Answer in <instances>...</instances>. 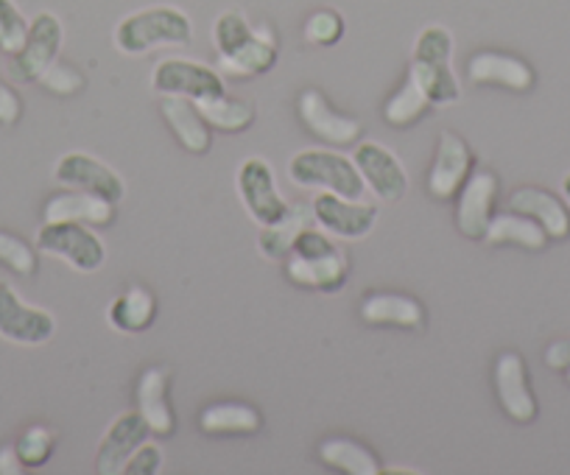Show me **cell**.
Here are the masks:
<instances>
[{"instance_id": "cell-11", "label": "cell", "mask_w": 570, "mask_h": 475, "mask_svg": "<svg viewBox=\"0 0 570 475\" xmlns=\"http://www.w3.org/2000/svg\"><path fill=\"white\" fill-rule=\"evenodd\" d=\"M311 212H314L316 227L325 229L333 238H342V241H361L377 224L375 205L350 199V196L325 194V190H320L311 199Z\"/></svg>"}, {"instance_id": "cell-15", "label": "cell", "mask_w": 570, "mask_h": 475, "mask_svg": "<svg viewBox=\"0 0 570 475\" xmlns=\"http://www.w3.org/2000/svg\"><path fill=\"white\" fill-rule=\"evenodd\" d=\"M297 112L303 127L314 135L316 140L327 146H353L355 140L361 138V123L350 115L338 112L327 96L316 87H308V90L299 92L297 98Z\"/></svg>"}, {"instance_id": "cell-38", "label": "cell", "mask_w": 570, "mask_h": 475, "mask_svg": "<svg viewBox=\"0 0 570 475\" xmlns=\"http://www.w3.org/2000/svg\"><path fill=\"white\" fill-rule=\"evenodd\" d=\"M546 367L557 369V373H564V369L570 367V338L553 342L551 347L546 349Z\"/></svg>"}, {"instance_id": "cell-14", "label": "cell", "mask_w": 570, "mask_h": 475, "mask_svg": "<svg viewBox=\"0 0 570 475\" xmlns=\"http://www.w3.org/2000/svg\"><path fill=\"white\" fill-rule=\"evenodd\" d=\"M475 157L468 140L456 132H442L436 140V155L428 171V194L440 201L456 199L462 185L473 174Z\"/></svg>"}, {"instance_id": "cell-19", "label": "cell", "mask_w": 570, "mask_h": 475, "mask_svg": "<svg viewBox=\"0 0 570 475\" xmlns=\"http://www.w3.org/2000/svg\"><path fill=\"white\" fill-rule=\"evenodd\" d=\"M171 373L166 367L142 369L135 386V400L140 417L149 423L155 436H171L177 428V417L171 408Z\"/></svg>"}, {"instance_id": "cell-41", "label": "cell", "mask_w": 570, "mask_h": 475, "mask_svg": "<svg viewBox=\"0 0 570 475\" xmlns=\"http://www.w3.org/2000/svg\"><path fill=\"white\" fill-rule=\"evenodd\" d=\"M564 380H568V384H570V367L564 369Z\"/></svg>"}, {"instance_id": "cell-13", "label": "cell", "mask_w": 570, "mask_h": 475, "mask_svg": "<svg viewBox=\"0 0 570 475\" xmlns=\"http://www.w3.org/2000/svg\"><path fill=\"white\" fill-rule=\"evenodd\" d=\"M53 179L62 188L87 190V194L104 196L112 205H120L126 196V182L120 179V174L98 157L85 155V151H68V155L59 157L57 166H53Z\"/></svg>"}, {"instance_id": "cell-4", "label": "cell", "mask_w": 570, "mask_h": 475, "mask_svg": "<svg viewBox=\"0 0 570 475\" xmlns=\"http://www.w3.org/2000/svg\"><path fill=\"white\" fill-rule=\"evenodd\" d=\"M434 107H453L462 98V81L453 70V34L445 26H425L411 51V70Z\"/></svg>"}, {"instance_id": "cell-29", "label": "cell", "mask_w": 570, "mask_h": 475, "mask_svg": "<svg viewBox=\"0 0 570 475\" xmlns=\"http://www.w3.org/2000/svg\"><path fill=\"white\" fill-rule=\"evenodd\" d=\"M316 453H320V462L325 464V467L336 469V473H344V475H377L381 473V462H377L375 453L355 439H344V436L325 439Z\"/></svg>"}, {"instance_id": "cell-18", "label": "cell", "mask_w": 570, "mask_h": 475, "mask_svg": "<svg viewBox=\"0 0 570 475\" xmlns=\"http://www.w3.org/2000/svg\"><path fill=\"white\" fill-rule=\"evenodd\" d=\"M149 423L140 417V412H124L115 417L107 434L101 436V445L96 451V473L101 475H124L126 462L131 453L151 439Z\"/></svg>"}, {"instance_id": "cell-22", "label": "cell", "mask_w": 570, "mask_h": 475, "mask_svg": "<svg viewBox=\"0 0 570 475\" xmlns=\"http://www.w3.org/2000/svg\"><path fill=\"white\" fill-rule=\"evenodd\" d=\"M509 210L523 212V216L534 218L548 238L553 241H564L570 238V210L559 196L548 194L542 188H518L509 196Z\"/></svg>"}, {"instance_id": "cell-37", "label": "cell", "mask_w": 570, "mask_h": 475, "mask_svg": "<svg viewBox=\"0 0 570 475\" xmlns=\"http://www.w3.org/2000/svg\"><path fill=\"white\" fill-rule=\"evenodd\" d=\"M163 462H166L163 447L155 445L151 439L142 442V445L131 453L129 462H126L124 475H157L163 469Z\"/></svg>"}, {"instance_id": "cell-7", "label": "cell", "mask_w": 570, "mask_h": 475, "mask_svg": "<svg viewBox=\"0 0 570 475\" xmlns=\"http://www.w3.org/2000/svg\"><path fill=\"white\" fill-rule=\"evenodd\" d=\"M151 87L163 98H188V101H210L227 92L224 76L205 62H194L185 57H168L155 65Z\"/></svg>"}, {"instance_id": "cell-9", "label": "cell", "mask_w": 570, "mask_h": 475, "mask_svg": "<svg viewBox=\"0 0 570 475\" xmlns=\"http://www.w3.org/2000/svg\"><path fill=\"white\" fill-rule=\"evenodd\" d=\"M235 185H238L240 205L246 207L252 221L261 224V227L277 221V218L285 216V210L292 207L285 201V196L279 194L272 162L263 160V157H246L238 166Z\"/></svg>"}, {"instance_id": "cell-20", "label": "cell", "mask_w": 570, "mask_h": 475, "mask_svg": "<svg viewBox=\"0 0 570 475\" xmlns=\"http://www.w3.org/2000/svg\"><path fill=\"white\" fill-rule=\"evenodd\" d=\"M468 79L479 87H501L509 92H529L534 68L525 59L501 51H481L468 62Z\"/></svg>"}, {"instance_id": "cell-39", "label": "cell", "mask_w": 570, "mask_h": 475, "mask_svg": "<svg viewBox=\"0 0 570 475\" xmlns=\"http://www.w3.org/2000/svg\"><path fill=\"white\" fill-rule=\"evenodd\" d=\"M23 462H20L18 451H14V445H7L0 447V475H18L23 473Z\"/></svg>"}, {"instance_id": "cell-24", "label": "cell", "mask_w": 570, "mask_h": 475, "mask_svg": "<svg viewBox=\"0 0 570 475\" xmlns=\"http://www.w3.org/2000/svg\"><path fill=\"white\" fill-rule=\"evenodd\" d=\"M361 319L370 327H400V330H422L425 308L420 299L405 294H370L361 303Z\"/></svg>"}, {"instance_id": "cell-33", "label": "cell", "mask_w": 570, "mask_h": 475, "mask_svg": "<svg viewBox=\"0 0 570 475\" xmlns=\"http://www.w3.org/2000/svg\"><path fill=\"white\" fill-rule=\"evenodd\" d=\"M0 266H7L18 277H35L40 269V255H37V247L26 244L23 238L0 229Z\"/></svg>"}, {"instance_id": "cell-2", "label": "cell", "mask_w": 570, "mask_h": 475, "mask_svg": "<svg viewBox=\"0 0 570 475\" xmlns=\"http://www.w3.org/2000/svg\"><path fill=\"white\" fill-rule=\"evenodd\" d=\"M285 275L297 288L338 294L350 277V260L333 241V235L320 227H308L285 258Z\"/></svg>"}, {"instance_id": "cell-21", "label": "cell", "mask_w": 570, "mask_h": 475, "mask_svg": "<svg viewBox=\"0 0 570 475\" xmlns=\"http://www.w3.org/2000/svg\"><path fill=\"white\" fill-rule=\"evenodd\" d=\"M42 221L59 224H87V227H109L115 221V205L104 196L87 190L68 188V194H57L42 207Z\"/></svg>"}, {"instance_id": "cell-25", "label": "cell", "mask_w": 570, "mask_h": 475, "mask_svg": "<svg viewBox=\"0 0 570 475\" xmlns=\"http://www.w3.org/2000/svg\"><path fill=\"white\" fill-rule=\"evenodd\" d=\"M308 227H314V212H311V201H297L285 210V216H279L277 221L261 227V238H257V249L266 260H285L288 253L294 249L299 235Z\"/></svg>"}, {"instance_id": "cell-3", "label": "cell", "mask_w": 570, "mask_h": 475, "mask_svg": "<svg viewBox=\"0 0 570 475\" xmlns=\"http://www.w3.org/2000/svg\"><path fill=\"white\" fill-rule=\"evenodd\" d=\"M194 40L190 18L177 7H146L115 26V48L124 57H146L160 48H185Z\"/></svg>"}, {"instance_id": "cell-10", "label": "cell", "mask_w": 570, "mask_h": 475, "mask_svg": "<svg viewBox=\"0 0 570 475\" xmlns=\"http://www.w3.org/2000/svg\"><path fill=\"white\" fill-rule=\"evenodd\" d=\"M62 42L65 29L57 14L40 12L35 20H29V37H26L23 48L9 62L12 79L23 81V85H31V81L40 79L48 65H53L59 59Z\"/></svg>"}, {"instance_id": "cell-28", "label": "cell", "mask_w": 570, "mask_h": 475, "mask_svg": "<svg viewBox=\"0 0 570 475\" xmlns=\"http://www.w3.org/2000/svg\"><path fill=\"white\" fill-rule=\"evenodd\" d=\"M107 319L118 333H146L157 319V297L142 286L126 288L107 308Z\"/></svg>"}, {"instance_id": "cell-6", "label": "cell", "mask_w": 570, "mask_h": 475, "mask_svg": "<svg viewBox=\"0 0 570 475\" xmlns=\"http://www.w3.org/2000/svg\"><path fill=\"white\" fill-rule=\"evenodd\" d=\"M37 253L68 264L81 275H96L107 264V247L87 224H42L35 241Z\"/></svg>"}, {"instance_id": "cell-8", "label": "cell", "mask_w": 570, "mask_h": 475, "mask_svg": "<svg viewBox=\"0 0 570 475\" xmlns=\"http://www.w3.org/2000/svg\"><path fill=\"white\" fill-rule=\"evenodd\" d=\"M57 333L51 310L31 305L9 283H0V338L18 347H42Z\"/></svg>"}, {"instance_id": "cell-30", "label": "cell", "mask_w": 570, "mask_h": 475, "mask_svg": "<svg viewBox=\"0 0 570 475\" xmlns=\"http://www.w3.org/2000/svg\"><path fill=\"white\" fill-rule=\"evenodd\" d=\"M199 112L205 115V121L210 123V129H218V132H246V129L255 123L257 118V109L249 98H240V96H224L210 98V101H199L196 103Z\"/></svg>"}, {"instance_id": "cell-35", "label": "cell", "mask_w": 570, "mask_h": 475, "mask_svg": "<svg viewBox=\"0 0 570 475\" xmlns=\"http://www.w3.org/2000/svg\"><path fill=\"white\" fill-rule=\"evenodd\" d=\"M344 37V18L336 12V9H320L308 18L305 23V40L311 46H320V48H331L336 46L338 40Z\"/></svg>"}, {"instance_id": "cell-32", "label": "cell", "mask_w": 570, "mask_h": 475, "mask_svg": "<svg viewBox=\"0 0 570 475\" xmlns=\"http://www.w3.org/2000/svg\"><path fill=\"white\" fill-rule=\"evenodd\" d=\"M57 431H51L48 425H31L14 442V451H18L20 462L26 469H40L51 462V456L57 453Z\"/></svg>"}, {"instance_id": "cell-1", "label": "cell", "mask_w": 570, "mask_h": 475, "mask_svg": "<svg viewBox=\"0 0 570 475\" xmlns=\"http://www.w3.org/2000/svg\"><path fill=\"white\" fill-rule=\"evenodd\" d=\"M213 46H216L218 65L229 76L240 79H255L277 65L279 46L274 31L268 26H252L238 9L218 14L213 23Z\"/></svg>"}, {"instance_id": "cell-27", "label": "cell", "mask_w": 570, "mask_h": 475, "mask_svg": "<svg viewBox=\"0 0 570 475\" xmlns=\"http://www.w3.org/2000/svg\"><path fill=\"white\" fill-rule=\"evenodd\" d=\"M484 241L490 244V247H520L529 249V253H540V249H546V244L551 241V238H548L546 229H542L534 218L509 210L501 212V216H492Z\"/></svg>"}, {"instance_id": "cell-34", "label": "cell", "mask_w": 570, "mask_h": 475, "mask_svg": "<svg viewBox=\"0 0 570 475\" xmlns=\"http://www.w3.org/2000/svg\"><path fill=\"white\" fill-rule=\"evenodd\" d=\"M26 37H29V20L20 12L14 0H0V51L7 57L23 48Z\"/></svg>"}, {"instance_id": "cell-23", "label": "cell", "mask_w": 570, "mask_h": 475, "mask_svg": "<svg viewBox=\"0 0 570 475\" xmlns=\"http://www.w3.org/2000/svg\"><path fill=\"white\" fill-rule=\"evenodd\" d=\"M160 115L185 151H190V155L210 151L213 129L194 101H188V98H163Z\"/></svg>"}, {"instance_id": "cell-17", "label": "cell", "mask_w": 570, "mask_h": 475, "mask_svg": "<svg viewBox=\"0 0 570 475\" xmlns=\"http://www.w3.org/2000/svg\"><path fill=\"white\" fill-rule=\"evenodd\" d=\"M498 177L492 171H473L462 190L456 194V229L464 238L484 241L487 227L495 216L498 201Z\"/></svg>"}, {"instance_id": "cell-40", "label": "cell", "mask_w": 570, "mask_h": 475, "mask_svg": "<svg viewBox=\"0 0 570 475\" xmlns=\"http://www.w3.org/2000/svg\"><path fill=\"white\" fill-rule=\"evenodd\" d=\"M562 194H564V199L570 201V174L562 179Z\"/></svg>"}, {"instance_id": "cell-36", "label": "cell", "mask_w": 570, "mask_h": 475, "mask_svg": "<svg viewBox=\"0 0 570 475\" xmlns=\"http://www.w3.org/2000/svg\"><path fill=\"white\" fill-rule=\"evenodd\" d=\"M37 85L46 87V90L53 92V96L68 98V96H76V92L85 90V73H81V70H76L73 65L59 62L57 59L53 65H48L46 73L37 79Z\"/></svg>"}, {"instance_id": "cell-12", "label": "cell", "mask_w": 570, "mask_h": 475, "mask_svg": "<svg viewBox=\"0 0 570 475\" xmlns=\"http://www.w3.org/2000/svg\"><path fill=\"white\" fill-rule=\"evenodd\" d=\"M353 162L364 179V188H370L377 201H400L409 194V171L403 160L383 144H375V140L358 144L353 151Z\"/></svg>"}, {"instance_id": "cell-16", "label": "cell", "mask_w": 570, "mask_h": 475, "mask_svg": "<svg viewBox=\"0 0 570 475\" xmlns=\"http://www.w3.org/2000/svg\"><path fill=\"white\" fill-rule=\"evenodd\" d=\"M492 384H495L498 403H501L503 414L514 423L525 425L537 419V397L529 384V369H525L523 355L509 349V353L498 355L495 373H492Z\"/></svg>"}, {"instance_id": "cell-5", "label": "cell", "mask_w": 570, "mask_h": 475, "mask_svg": "<svg viewBox=\"0 0 570 475\" xmlns=\"http://www.w3.org/2000/svg\"><path fill=\"white\" fill-rule=\"evenodd\" d=\"M288 179L299 190H325L350 199H361L366 190L353 157L331 149L297 151L288 162Z\"/></svg>"}, {"instance_id": "cell-26", "label": "cell", "mask_w": 570, "mask_h": 475, "mask_svg": "<svg viewBox=\"0 0 570 475\" xmlns=\"http://www.w3.org/2000/svg\"><path fill=\"white\" fill-rule=\"evenodd\" d=\"M263 428V414L249 403H213L199 414L205 436H255Z\"/></svg>"}, {"instance_id": "cell-31", "label": "cell", "mask_w": 570, "mask_h": 475, "mask_svg": "<svg viewBox=\"0 0 570 475\" xmlns=\"http://www.w3.org/2000/svg\"><path fill=\"white\" fill-rule=\"evenodd\" d=\"M431 107H434L431 98H428L425 90L416 85L414 76H409V79L403 81V87H400L397 92H392L389 101L383 103V121H386L389 127L397 129L414 127L416 121H422V118L431 112Z\"/></svg>"}]
</instances>
